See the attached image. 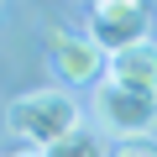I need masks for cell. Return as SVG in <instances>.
I'll return each mask as SVG.
<instances>
[{"mask_svg": "<svg viewBox=\"0 0 157 157\" xmlns=\"http://www.w3.org/2000/svg\"><path fill=\"white\" fill-rule=\"evenodd\" d=\"M105 78L131 84V89H157V42L147 37V42H136V47L115 52V58H110V68H105Z\"/></svg>", "mask_w": 157, "mask_h": 157, "instance_id": "5b68a950", "label": "cell"}, {"mask_svg": "<svg viewBox=\"0 0 157 157\" xmlns=\"http://www.w3.org/2000/svg\"><path fill=\"white\" fill-rule=\"evenodd\" d=\"M94 121L115 141L152 136L157 131V89H131V84H115V78H100L94 84Z\"/></svg>", "mask_w": 157, "mask_h": 157, "instance_id": "7a4b0ae2", "label": "cell"}, {"mask_svg": "<svg viewBox=\"0 0 157 157\" xmlns=\"http://www.w3.org/2000/svg\"><path fill=\"white\" fill-rule=\"evenodd\" d=\"M78 126V105H73V94H63V89H32V94H16L11 100V110H6V131L16 136V141H26V147H52L58 136H68Z\"/></svg>", "mask_w": 157, "mask_h": 157, "instance_id": "6da1fadb", "label": "cell"}, {"mask_svg": "<svg viewBox=\"0 0 157 157\" xmlns=\"http://www.w3.org/2000/svg\"><path fill=\"white\" fill-rule=\"evenodd\" d=\"M47 58L52 68L68 78V84H100V73L110 68V58L89 42V37H73V32H47Z\"/></svg>", "mask_w": 157, "mask_h": 157, "instance_id": "277c9868", "label": "cell"}, {"mask_svg": "<svg viewBox=\"0 0 157 157\" xmlns=\"http://www.w3.org/2000/svg\"><path fill=\"white\" fill-rule=\"evenodd\" d=\"M147 26H152L147 21V0H94L89 6V42L105 58L147 42Z\"/></svg>", "mask_w": 157, "mask_h": 157, "instance_id": "3957f363", "label": "cell"}, {"mask_svg": "<svg viewBox=\"0 0 157 157\" xmlns=\"http://www.w3.org/2000/svg\"><path fill=\"white\" fill-rule=\"evenodd\" d=\"M110 157H157V136H121Z\"/></svg>", "mask_w": 157, "mask_h": 157, "instance_id": "52a82bcc", "label": "cell"}, {"mask_svg": "<svg viewBox=\"0 0 157 157\" xmlns=\"http://www.w3.org/2000/svg\"><path fill=\"white\" fill-rule=\"evenodd\" d=\"M11 157H42V147H21V152H11Z\"/></svg>", "mask_w": 157, "mask_h": 157, "instance_id": "ba28073f", "label": "cell"}, {"mask_svg": "<svg viewBox=\"0 0 157 157\" xmlns=\"http://www.w3.org/2000/svg\"><path fill=\"white\" fill-rule=\"evenodd\" d=\"M73 6H94V0H73Z\"/></svg>", "mask_w": 157, "mask_h": 157, "instance_id": "9c48e42d", "label": "cell"}, {"mask_svg": "<svg viewBox=\"0 0 157 157\" xmlns=\"http://www.w3.org/2000/svg\"><path fill=\"white\" fill-rule=\"evenodd\" d=\"M42 157H110V147L100 141V126H84V121H78L68 136H58Z\"/></svg>", "mask_w": 157, "mask_h": 157, "instance_id": "8992f818", "label": "cell"}]
</instances>
